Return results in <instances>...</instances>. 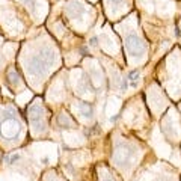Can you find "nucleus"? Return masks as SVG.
<instances>
[{
	"label": "nucleus",
	"instance_id": "obj_1",
	"mask_svg": "<svg viewBox=\"0 0 181 181\" xmlns=\"http://www.w3.org/2000/svg\"><path fill=\"white\" fill-rule=\"evenodd\" d=\"M21 131V124L14 116H8L0 124V133L5 139H15Z\"/></svg>",
	"mask_w": 181,
	"mask_h": 181
},
{
	"label": "nucleus",
	"instance_id": "obj_4",
	"mask_svg": "<svg viewBox=\"0 0 181 181\" xmlns=\"http://www.w3.org/2000/svg\"><path fill=\"white\" fill-rule=\"evenodd\" d=\"M113 159L118 162V163H121V164L125 163L127 159H128V152H127V149H118V151H115Z\"/></svg>",
	"mask_w": 181,
	"mask_h": 181
},
{
	"label": "nucleus",
	"instance_id": "obj_3",
	"mask_svg": "<svg viewBox=\"0 0 181 181\" xmlns=\"http://www.w3.org/2000/svg\"><path fill=\"white\" fill-rule=\"evenodd\" d=\"M51 62V57L47 56V55H42V56H38L36 59L32 60V70L33 73H41L42 68H45L48 63Z\"/></svg>",
	"mask_w": 181,
	"mask_h": 181
},
{
	"label": "nucleus",
	"instance_id": "obj_5",
	"mask_svg": "<svg viewBox=\"0 0 181 181\" xmlns=\"http://www.w3.org/2000/svg\"><path fill=\"white\" fill-rule=\"evenodd\" d=\"M104 181H113V180H110V178H107V180H104Z\"/></svg>",
	"mask_w": 181,
	"mask_h": 181
},
{
	"label": "nucleus",
	"instance_id": "obj_2",
	"mask_svg": "<svg viewBox=\"0 0 181 181\" xmlns=\"http://www.w3.org/2000/svg\"><path fill=\"white\" fill-rule=\"evenodd\" d=\"M125 47H127V51H128V53H131V55H139L140 51L144 50V45H142L140 40L134 33L128 35L125 38Z\"/></svg>",
	"mask_w": 181,
	"mask_h": 181
}]
</instances>
